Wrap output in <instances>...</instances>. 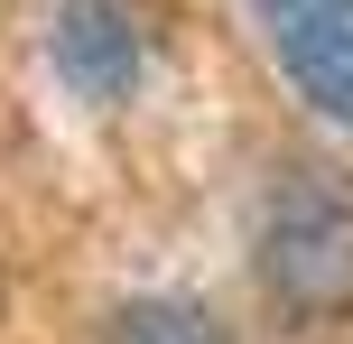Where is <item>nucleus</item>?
Listing matches in <instances>:
<instances>
[{
	"mask_svg": "<svg viewBox=\"0 0 353 344\" xmlns=\"http://www.w3.org/2000/svg\"><path fill=\"white\" fill-rule=\"evenodd\" d=\"M251 270L288 316H344L353 307V196L325 177H279L251 223Z\"/></svg>",
	"mask_w": 353,
	"mask_h": 344,
	"instance_id": "obj_1",
	"label": "nucleus"
},
{
	"mask_svg": "<svg viewBox=\"0 0 353 344\" xmlns=\"http://www.w3.org/2000/svg\"><path fill=\"white\" fill-rule=\"evenodd\" d=\"M251 10H261L279 74L325 121H353V0H251Z\"/></svg>",
	"mask_w": 353,
	"mask_h": 344,
	"instance_id": "obj_2",
	"label": "nucleus"
},
{
	"mask_svg": "<svg viewBox=\"0 0 353 344\" xmlns=\"http://www.w3.org/2000/svg\"><path fill=\"white\" fill-rule=\"evenodd\" d=\"M47 56L84 103H130L140 74H149V28H140L130 0H56Z\"/></svg>",
	"mask_w": 353,
	"mask_h": 344,
	"instance_id": "obj_3",
	"label": "nucleus"
},
{
	"mask_svg": "<svg viewBox=\"0 0 353 344\" xmlns=\"http://www.w3.org/2000/svg\"><path fill=\"white\" fill-rule=\"evenodd\" d=\"M103 344H232V335L195 298H130V307L103 316Z\"/></svg>",
	"mask_w": 353,
	"mask_h": 344,
	"instance_id": "obj_4",
	"label": "nucleus"
}]
</instances>
